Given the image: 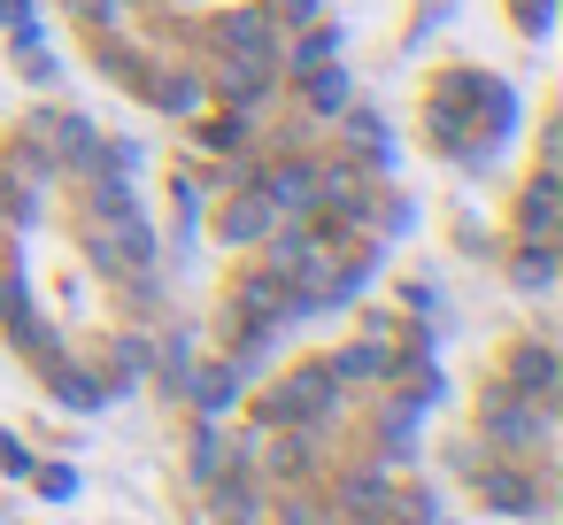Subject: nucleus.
I'll use <instances>...</instances> for the list:
<instances>
[{
    "label": "nucleus",
    "mask_w": 563,
    "mask_h": 525,
    "mask_svg": "<svg viewBox=\"0 0 563 525\" xmlns=\"http://www.w3.org/2000/svg\"><path fill=\"white\" fill-rule=\"evenodd\" d=\"M332 402V371H301L278 402H271V417H309V409H324Z\"/></svg>",
    "instance_id": "1"
},
{
    "label": "nucleus",
    "mask_w": 563,
    "mask_h": 525,
    "mask_svg": "<svg viewBox=\"0 0 563 525\" xmlns=\"http://www.w3.org/2000/svg\"><path fill=\"white\" fill-rule=\"evenodd\" d=\"M201 402L224 409V402H232V371H209V379H201Z\"/></svg>",
    "instance_id": "2"
}]
</instances>
